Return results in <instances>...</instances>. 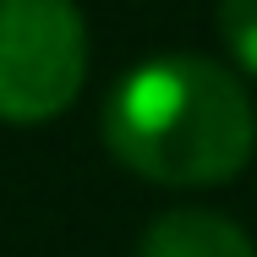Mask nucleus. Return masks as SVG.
<instances>
[{"mask_svg": "<svg viewBox=\"0 0 257 257\" xmlns=\"http://www.w3.org/2000/svg\"><path fill=\"white\" fill-rule=\"evenodd\" d=\"M104 143L154 186H219L241 175L257 115L235 71L208 55H154L132 66L104 104Z\"/></svg>", "mask_w": 257, "mask_h": 257, "instance_id": "1", "label": "nucleus"}, {"mask_svg": "<svg viewBox=\"0 0 257 257\" xmlns=\"http://www.w3.org/2000/svg\"><path fill=\"white\" fill-rule=\"evenodd\" d=\"M88 77V22L71 0H0V120L44 126Z\"/></svg>", "mask_w": 257, "mask_h": 257, "instance_id": "2", "label": "nucleus"}, {"mask_svg": "<svg viewBox=\"0 0 257 257\" xmlns=\"http://www.w3.org/2000/svg\"><path fill=\"white\" fill-rule=\"evenodd\" d=\"M137 257H257L252 235L213 208H170L143 230Z\"/></svg>", "mask_w": 257, "mask_h": 257, "instance_id": "3", "label": "nucleus"}, {"mask_svg": "<svg viewBox=\"0 0 257 257\" xmlns=\"http://www.w3.org/2000/svg\"><path fill=\"white\" fill-rule=\"evenodd\" d=\"M219 39L230 60L257 77V0H219Z\"/></svg>", "mask_w": 257, "mask_h": 257, "instance_id": "4", "label": "nucleus"}]
</instances>
